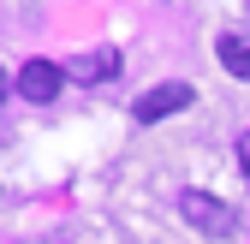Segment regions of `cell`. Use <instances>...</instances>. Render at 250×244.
Instances as JSON below:
<instances>
[{"instance_id":"cell-1","label":"cell","mask_w":250,"mask_h":244,"mask_svg":"<svg viewBox=\"0 0 250 244\" xmlns=\"http://www.w3.org/2000/svg\"><path fill=\"white\" fill-rule=\"evenodd\" d=\"M179 215L191 221L197 232H208V238H227V232L238 226V215H232L214 191H185V197H179Z\"/></svg>"},{"instance_id":"cell-3","label":"cell","mask_w":250,"mask_h":244,"mask_svg":"<svg viewBox=\"0 0 250 244\" xmlns=\"http://www.w3.org/2000/svg\"><path fill=\"white\" fill-rule=\"evenodd\" d=\"M179 107H191V83H155V89L137 96V119H143V125H155V119H167Z\"/></svg>"},{"instance_id":"cell-6","label":"cell","mask_w":250,"mask_h":244,"mask_svg":"<svg viewBox=\"0 0 250 244\" xmlns=\"http://www.w3.org/2000/svg\"><path fill=\"white\" fill-rule=\"evenodd\" d=\"M238 167H244V173H250V131H244V137H238Z\"/></svg>"},{"instance_id":"cell-7","label":"cell","mask_w":250,"mask_h":244,"mask_svg":"<svg viewBox=\"0 0 250 244\" xmlns=\"http://www.w3.org/2000/svg\"><path fill=\"white\" fill-rule=\"evenodd\" d=\"M0 96H6V78H0Z\"/></svg>"},{"instance_id":"cell-5","label":"cell","mask_w":250,"mask_h":244,"mask_svg":"<svg viewBox=\"0 0 250 244\" xmlns=\"http://www.w3.org/2000/svg\"><path fill=\"white\" fill-rule=\"evenodd\" d=\"M221 66H227L232 78H244V83H250V36L227 30V36H221Z\"/></svg>"},{"instance_id":"cell-2","label":"cell","mask_w":250,"mask_h":244,"mask_svg":"<svg viewBox=\"0 0 250 244\" xmlns=\"http://www.w3.org/2000/svg\"><path fill=\"white\" fill-rule=\"evenodd\" d=\"M60 83H66V72H60L54 60H24V72H18V96H24V102H54Z\"/></svg>"},{"instance_id":"cell-4","label":"cell","mask_w":250,"mask_h":244,"mask_svg":"<svg viewBox=\"0 0 250 244\" xmlns=\"http://www.w3.org/2000/svg\"><path fill=\"white\" fill-rule=\"evenodd\" d=\"M113 72H119V54H107V48H102V54H78V60H72V78H78V83H107Z\"/></svg>"}]
</instances>
